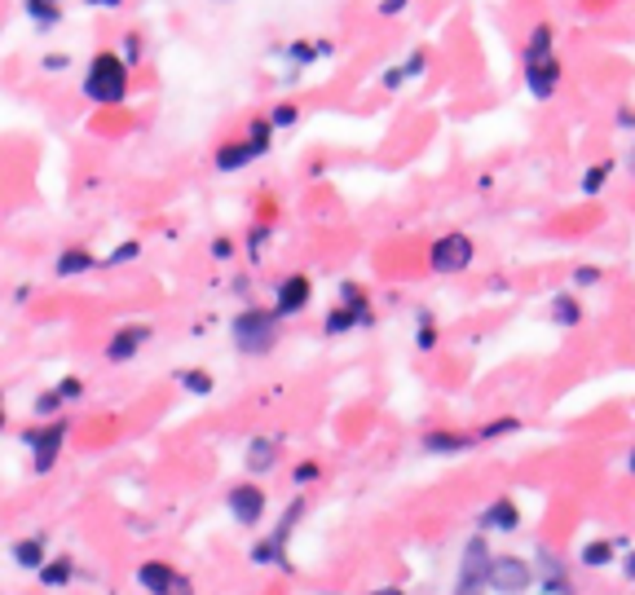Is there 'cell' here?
Segmentation results:
<instances>
[{
    "instance_id": "6da1fadb",
    "label": "cell",
    "mask_w": 635,
    "mask_h": 595,
    "mask_svg": "<svg viewBox=\"0 0 635 595\" xmlns=\"http://www.w3.org/2000/svg\"><path fill=\"white\" fill-rule=\"evenodd\" d=\"M520 75H525V89L534 102H552L560 80H565V62L556 53V27L552 22H534L529 27V40H525V53H520Z\"/></svg>"
},
{
    "instance_id": "7a4b0ae2",
    "label": "cell",
    "mask_w": 635,
    "mask_h": 595,
    "mask_svg": "<svg viewBox=\"0 0 635 595\" xmlns=\"http://www.w3.org/2000/svg\"><path fill=\"white\" fill-rule=\"evenodd\" d=\"M128 89H132V71L115 49H98L89 62H84V75H80V93L84 102L102 107V111H115L128 102Z\"/></svg>"
},
{
    "instance_id": "3957f363",
    "label": "cell",
    "mask_w": 635,
    "mask_h": 595,
    "mask_svg": "<svg viewBox=\"0 0 635 595\" xmlns=\"http://www.w3.org/2000/svg\"><path fill=\"white\" fill-rule=\"evenodd\" d=\"M278 313L274 309H260V305H248L243 313H234L230 322V340H234V353L243 357H265L274 345H278Z\"/></svg>"
},
{
    "instance_id": "277c9868",
    "label": "cell",
    "mask_w": 635,
    "mask_h": 595,
    "mask_svg": "<svg viewBox=\"0 0 635 595\" xmlns=\"http://www.w3.org/2000/svg\"><path fill=\"white\" fill-rule=\"evenodd\" d=\"M67 432H71V419H44V424H31L27 432H22V446L31 450V468L36 476L53 472V464H58V455H62V446H67Z\"/></svg>"
},
{
    "instance_id": "5b68a950",
    "label": "cell",
    "mask_w": 635,
    "mask_h": 595,
    "mask_svg": "<svg viewBox=\"0 0 635 595\" xmlns=\"http://www.w3.org/2000/svg\"><path fill=\"white\" fill-rule=\"evenodd\" d=\"M336 53V40H314V36H296V40H282V44H269V58H278L282 67H291V75H300V71H309V67H318L322 58H331Z\"/></svg>"
},
{
    "instance_id": "8992f818",
    "label": "cell",
    "mask_w": 635,
    "mask_h": 595,
    "mask_svg": "<svg viewBox=\"0 0 635 595\" xmlns=\"http://www.w3.org/2000/svg\"><path fill=\"white\" fill-rule=\"evenodd\" d=\"M490 560H495V551H490L486 534H472V538L464 543V551H459L455 591H486V578H490Z\"/></svg>"
},
{
    "instance_id": "52a82bcc",
    "label": "cell",
    "mask_w": 635,
    "mask_h": 595,
    "mask_svg": "<svg viewBox=\"0 0 635 595\" xmlns=\"http://www.w3.org/2000/svg\"><path fill=\"white\" fill-rule=\"evenodd\" d=\"M300 516H305V498H291L287 512H282V520H278V529L252 547V565H287V543H291Z\"/></svg>"
},
{
    "instance_id": "ba28073f",
    "label": "cell",
    "mask_w": 635,
    "mask_h": 595,
    "mask_svg": "<svg viewBox=\"0 0 635 595\" xmlns=\"http://www.w3.org/2000/svg\"><path fill=\"white\" fill-rule=\"evenodd\" d=\"M472 256H477V242L468 234H459V230L428 242V269L433 274H464L472 265Z\"/></svg>"
},
{
    "instance_id": "9c48e42d",
    "label": "cell",
    "mask_w": 635,
    "mask_h": 595,
    "mask_svg": "<svg viewBox=\"0 0 635 595\" xmlns=\"http://www.w3.org/2000/svg\"><path fill=\"white\" fill-rule=\"evenodd\" d=\"M529 587H538V578H534V565H529V560H520V556H495V560H490L486 591H495V595H525Z\"/></svg>"
},
{
    "instance_id": "30bf717a",
    "label": "cell",
    "mask_w": 635,
    "mask_h": 595,
    "mask_svg": "<svg viewBox=\"0 0 635 595\" xmlns=\"http://www.w3.org/2000/svg\"><path fill=\"white\" fill-rule=\"evenodd\" d=\"M226 507H230L234 525H243V529H256V525L265 520V507H269V498H265V489H260V485L243 480V485H234V489L226 494Z\"/></svg>"
},
{
    "instance_id": "8fae6325",
    "label": "cell",
    "mask_w": 635,
    "mask_h": 595,
    "mask_svg": "<svg viewBox=\"0 0 635 595\" xmlns=\"http://www.w3.org/2000/svg\"><path fill=\"white\" fill-rule=\"evenodd\" d=\"M309 300H314V282H309V274H287V278L278 282V291H274V313H278V322H287V318L305 313V309H309Z\"/></svg>"
},
{
    "instance_id": "7c38bea8",
    "label": "cell",
    "mask_w": 635,
    "mask_h": 595,
    "mask_svg": "<svg viewBox=\"0 0 635 595\" xmlns=\"http://www.w3.org/2000/svg\"><path fill=\"white\" fill-rule=\"evenodd\" d=\"M150 340H155V331H150L146 322H124V327H115L111 340H107V361H111V366H124V361H132Z\"/></svg>"
},
{
    "instance_id": "4fadbf2b",
    "label": "cell",
    "mask_w": 635,
    "mask_h": 595,
    "mask_svg": "<svg viewBox=\"0 0 635 595\" xmlns=\"http://www.w3.org/2000/svg\"><path fill=\"white\" fill-rule=\"evenodd\" d=\"M367 327H376V309L371 305H358V309H349V305H336L327 318H322V336H349V331H367Z\"/></svg>"
},
{
    "instance_id": "5bb4252c",
    "label": "cell",
    "mask_w": 635,
    "mask_h": 595,
    "mask_svg": "<svg viewBox=\"0 0 635 595\" xmlns=\"http://www.w3.org/2000/svg\"><path fill=\"white\" fill-rule=\"evenodd\" d=\"M472 446H477V437L472 432H455V428H433V432L419 437V450L433 455V459H455V455H464Z\"/></svg>"
},
{
    "instance_id": "9a60e30c",
    "label": "cell",
    "mask_w": 635,
    "mask_h": 595,
    "mask_svg": "<svg viewBox=\"0 0 635 595\" xmlns=\"http://www.w3.org/2000/svg\"><path fill=\"white\" fill-rule=\"evenodd\" d=\"M256 159H260V155L248 146V137H226V141L212 150V168L226 172V177H230V172H248Z\"/></svg>"
},
{
    "instance_id": "2e32d148",
    "label": "cell",
    "mask_w": 635,
    "mask_h": 595,
    "mask_svg": "<svg viewBox=\"0 0 635 595\" xmlns=\"http://www.w3.org/2000/svg\"><path fill=\"white\" fill-rule=\"evenodd\" d=\"M102 260L84 247V242H71V247H62L58 256H53V278H84V274H93Z\"/></svg>"
},
{
    "instance_id": "e0dca14e",
    "label": "cell",
    "mask_w": 635,
    "mask_h": 595,
    "mask_svg": "<svg viewBox=\"0 0 635 595\" xmlns=\"http://www.w3.org/2000/svg\"><path fill=\"white\" fill-rule=\"evenodd\" d=\"M477 525H481V534H516V529H520V507L504 494V498L486 503V512H481Z\"/></svg>"
},
{
    "instance_id": "ac0fdd59",
    "label": "cell",
    "mask_w": 635,
    "mask_h": 595,
    "mask_svg": "<svg viewBox=\"0 0 635 595\" xmlns=\"http://www.w3.org/2000/svg\"><path fill=\"white\" fill-rule=\"evenodd\" d=\"M177 578H181V574H177L168 560H141V565H137V587L146 595H168Z\"/></svg>"
},
{
    "instance_id": "d6986e66",
    "label": "cell",
    "mask_w": 635,
    "mask_h": 595,
    "mask_svg": "<svg viewBox=\"0 0 635 595\" xmlns=\"http://www.w3.org/2000/svg\"><path fill=\"white\" fill-rule=\"evenodd\" d=\"M22 13H27V22L36 27V36H49V31L62 27L67 4H62V0H22Z\"/></svg>"
},
{
    "instance_id": "ffe728a7",
    "label": "cell",
    "mask_w": 635,
    "mask_h": 595,
    "mask_svg": "<svg viewBox=\"0 0 635 595\" xmlns=\"http://www.w3.org/2000/svg\"><path fill=\"white\" fill-rule=\"evenodd\" d=\"M534 578L547 595H574V583L565 574V565L552 556V551H538V565H534Z\"/></svg>"
},
{
    "instance_id": "44dd1931",
    "label": "cell",
    "mask_w": 635,
    "mask_h": 595,
    "mask_svg": "<svg viewBox=\"0 0 635 595\" xmlns=\"http://www.w3.org/2000/svg\"><path fill=\"white\" fill-rule=\"evenodd\" d=\"M278 455H282V437H252L243 450V464H248V472L260 476L278 468Z\"/></svg>"
},
{
    "instance_id": "7402d4cb",
    "label": "cell",
    "mask_w": 635,
    "mask_h": 595,
    "mask_svg": "<svg viewBox=\"0 0 635 595\" xmlns=\"http://www.w3.org/2000/svg\"><path fill=\"white\" fill-rule=\"evenodd\" d=\"M9 556H13V565L18 569H31V574H40V565L49 560L44 556V538L36 534V538H18L13 547H9Z\"/></svg>"
},
{
    "instance_id": "603a6c76",
    "label": "cell",
    "mask_w": 635,
    "mask_h": 595,
    "mask_svg": "<svg viewBox=\"0 0 635 595\" xmlns=\"http://www.w3.org/2000/svg\"><path fill=\"white\" fill-rule=\"evenodd\" d=\"M190 397H212V388H217V379H212V370H203V366H181L177 375H172Z\"/></svg>"
},
{
    "instance_id": "cb8c5ba5",
    "label": "cell",
    "mask_w": 635,
    "mask_h": 595,
    "mask_svg": "<svg viewBox=\"0 0 635 595\" xmlns=\"http://www.w3.org/2000/svg\"><path fill=\"white\" fill-rule=\"evenodd\" d=\"M71 578H75V565H71V556H49V560L40 565V583H44L49 591L67 587Z\"/></svg>"
},
{
    "instance_id": "d4e9b609",
    "label": "cell",
    "mask_w": 635,
    "mask_h": 595,
    "mask_svg": "<svg viewBox=\"0 0 635 595\" xmlns=\"http://www.w3.org/2000/svg\"><path fill=\"white\" fill-rule=\"evenodd\" d=\"M609 177H614V159H600V163H591L587 172H583V181H578V190L587 194V199H596L605 186H609Z\"/></svg>"
},
{
    "instance_id": "484cf974",
    "label": "cell",
    "mask_w": 635,
    "mask_h": 595,
    "mask_svg": "<svg viewBox=\"0 0 635 595\" xmlns=\"http://www.w3.org/2000/svg\"><path fill=\"white\" fill-rule=\"evenodd\" d=\"M552 322H556V327H578V322H583V305H578L569 291L552 296Z\"/></svg>"
},
{
    "instance_id": "4316f807",
    "label": "cell",
    "mask_w": 635,
    "mask_h": 595,
    "mask_svg": "<svg viewBox=\"0 0 635 595\" xmlns=\"http://www.w3.org/2000/svg\"><path fill=\"white\" fill-rule=\"evenodd\" d=\"M437 345H441V331H437L433 313L419 309V313H415V349H419V353H433Z\"/></svg>"
},
{
    "instance_id": "83f0119b",
    "label": "cell",
    "mask_w": 635,
    "mask_h": 595,
    "mask_svg": "<svg viewBox=\"0 0 635 595\" xmlns=\"http://www.w3.org/2000/svg\"><path fill=\"white\" fill-rule=\"evenodd\" d=\"M243 137H248V146H252L256 155H269V146H274V123H269L265 115H252Z\"/></svg>"
},
{
    "instance_id": "f1b7e54d",
    "label": "cell",
    "mask_w": 635,
    "mask_h": 595,
    "mask_svg": "<svg viewBox=\"0 0 635 595\" xmlns=\"http://www.w3.org/2000/svg\"><path fill=\"white\" fill-rule=\"evenodd\" d=\"M525 424L516 419V415H504V419H490V424H481V432H477V441H499V437H512V432H520Z\"/></svg>"
},
{
    "instance_id": "f546056e",
    "label": "cell",
    "mask_w": 635,
    "mask_h": 595,
    "mask_svg": "<svg viewBox=\"0 0 635 595\" xmlns=\"http://www.w3.org/2000/svg\"><path fill=\"white\" fill-rule=\"evenodd\" d=\"M67 401L58 397V388H44V393H36V401H31V415L36 419H58V410H62Z\"/></svg>"
},
{
    "instance_id": "4dcf8cb0",
    "label": "cell",
    "mask_w": 635,
    "mask_h": 595,
    "mask_svg": "<svg viewBox=\"0 0 635 595\" xmlns=\"http://www.w3.org/2000/svg\"><path fill=\"white\" fill-rule=\"evenodd\" d=\"M583 565H587V569L614 565V543H605V538H600V543H587V547H583Z\"/></svg>"
},
{
    "instance_id": "1f68e13d",
    "label": "cell",
    "mask_w": 635,
    "mask_h": 595,
    "mask_svg": "<svg viewBox=\"0 0 635 595\" xmlns=\"http://www.w3.org/2000/svg\"><path fill=\"white\" fill-rule=\"evenodd\" d=\"M132 260H141V238H124L115 251H107V269H115V265H132Z\"/></svg>"
},
{
    "instance_id": "d6a6232c",
    "label": "cell",
    "mask_w": 635,
    "mask_h": 595,
    "mask_svg": "<svg viewBox=\"0 0 635 595\" xmlns=\"http://www.w3.org/2000/svg\"><path fill=\"white\" fill-rule=\"evenodd\" d=\"M120 58L128 62V71L146 58V40H141V31H124V44H120Z\"/></svg>"
},
{
    "instance_id": "836d02e7",
    "label": "cell",
    "mask_w": 635,
    "mask_h": 595,
    "mask_svg": "<svg viewBox=\"0 0 635 595\" xmlns=\"http://www.w3.org/2000/svg\"><path fill=\"white\" fill-rule=\"evenodd\" d=\"M269 123H274V132H282V128H291L296 119H300V111H296V102H278V107H269Z\"/></svg>"
},
{
    "instance_id": "e575fe53",
    "label": "cell",
    "mask_w": 635,
    "mask_h": 595,
    "mask_svg": "<svg viewBox=\"0 0 635 595\" xmlns=\"http://www.w3.org/2000/svg\"><path fill=\"white\" fill-rule=\"evenodd\" d=\"M44 75H62V71H71L75 62H71V53H62V49H53V53H44L40 62H36Z\"/></svg>"
},
{
    "instance_id": "d590c367",
    "label": "cell",
    "mask_w": 635,
    "mask_h": 595,
    "mask_svg": "<svg viewBox=\"0 0 635 595\" xmlns=\"http://www.w3.org/2000/svg\"><path fill=\"white\" fill-rule=\"evenodd\" d=\"M340 305H349V309L371 305V300H367V287H362V282H353V278H345V282H340Z\"/></svg>"
},
{
    "instance_id": "8d00e7d4",
    "label": "cell",
    "mask_w": 635,
    "mask_h": 595,
    "mask_svg": "<svg viewBox=\"0 0 635 595\" xmlns=\"http://www.w3.org/2000/svg\"><path fill=\"white\" fill-rule=\"evenodd\" d=\"M424 71H428V53H424V49H410L406 62H401V75H406V80H419Z\"/></svg>"
},
{
    "instance_id": "74e56055",
    "label": "cell",
    "mask_w": 635,
    "mask_h": 595,
    "mask_svg": "<svg viewBox=\"0 0 635 595\" xmlns=\"http://www.w3.org/2000/svg\"><path fill=\"white\" fill-rule=\"evenodd\" d=\"M53 388H58V397H62V401H75V397H84V379H80V375H62Z\"/></svg>"
},
{
    "instance_id": "f35d334b",
    "label": "cell",
    "mask_w": 635,
    "mask_h": 595,
    "mask_svg": "<svg viewBox=\"0 0 635 595\" xmlns=\"http://www.w3.org/2000/svg\"><path fill=\"white\" fill-rule=\"evenodd\" d=\"M269 238H274V226H269V221H260V226H252V234H248V251H252V256H260Z\"/></svg>"
},
{
    "instance_id": "ab89813d",
    "label": "cell",
    "mask_w": 635,
    "mask_h": 595,
    "mask_svg": "<svg viewBox=\"0 0 635 595\" xmlns=\"http://www.w3.org/2000/svg\"><path fill=\"white\" fill-rule=\"evenodd\" d=\"M574 287H578V291L600 287V269H596V265H578V269H574Z\"/></svg>"
},
{
    "instance_id": "60d3db41",
    "label": "cell",
    "mask_w": 635,
    "mask_h": 595,
    "mask_svg": "<svg viewBox=\"0 0 635 595\" xmlns=\"http://www.w3.org/2000/svg\"><path fill=\"white\" fill-rule=\"evenodd\" d=\"M296 485H309V480H318V464L314 459H305V464H296V472H291Z\"/></svg>"
},
{
    "instance_id": "b9f144b4",
    "label": "cell",
    "mask_w": 635,
    "mask_h": 595,
    "mask_svg": "<svg viewBox=\"0 0 635 595\" xmlns=\"http://www.w3.org/2000/svg\"><path fill=\"white\" fill-rule=\"evenodd\" d=\"M380 84H384V89H388V93H397V89L406 84V75H401V67H388V71H384V75H380Z\"/></svg>"
},
{
    "instance_id": "7bdbcfd3",
    "label": "cell",
    "mask_w": 635,
    "mask_h": 595,
    "mask_svg": "<svg viewBox=\"0 0 635 595\" xmlns=\"http://www.w3.org/2000/svg\"><path fill=\"white\" fill-rule=\"evenodd\" d=\"M234 256V238H212V260H230Z\"/></svg>"
},
{
    "instance_id": "ee69618b",
    "label": "cell",
    "mask_w": 635,
    "mask_h": 595,
    "mask_svg": "<svg viewBox=\"0 0 635 595\" xmlns=\"http://www.w3.org/2000/svg\"><path fill=\"white\" fill-rule=\"evenodd\" d=\"M406 4L410 0H380V13L384 18H397V13H406Z\"/></svg>"
},
{
    "instance_id": "f6af8a7d",
    "label": "cell",
    "mask_w": 635,
    "mask_h": 595,
    "mask_svg": "<svg viewBox=\"0 0 635 595\" xmlns=\"http://www.w3.org/2000/svg\"><path fill=\"white\" fill-rule=\"evenodd\" d=\"M614 119H618V128H635V107H631V102H623Z\"/></svg>"
},
{
    "instance_id": "bcb514c9",
    "label": "cell",
    "mask_w": 635,
    "mask_h": 595,
    "mask_svg": "<svg viewBox=\"0 0 635 595\" xmlns=\"http://www.w3.org/2000/svg\"><path fill=\"white\" fill-rule=\"evenodd\" d=\"M31 291H36V287H31V282H22V287H13V300H18V305H27V300H31Z\"/></svg>"
},
{
    "instance_id": "7dc6e473",
    "label": "cell",
    "mask_w": 635,
    "mask_h": 595,
    "mask_svg": "<svg viewBox=\"0 0 635 595\" xmlns=\"http://www.w3.org/2000/svg\"><path fill=\"white\" fill-rule=\"evenodd\" d=\"M168 595H194V587H190V578H177V583H172V591Z\"/></svg>"
},
{
    "instance_id": "c3c4849f",
    "label": "cell",
    "mask_w": 635,
    "mask_h": 595,
    "mask_svg": "<svg viewBox=\"0 0 635 595\" xmlns=\"http://www.w3.org/2000/svg\"><path fill=\"white\" fill-rule=\"evenodd\" d=\"M98 9H107V13H115V9H124V0H98Z\"/></svg>"
},
{
    "instance_id": "681fc988",
    "label": "cell",
    "mask_w": 635,
    "mask_h": 595,
    "mask_svg": "<svg viewBox=\"0 0 635 595\" xmlns=\"http://www.w3.org/2000/svg\"><path fill=\"white\" fill-rule=\"evenodd\" d=\"M371 595H406V591H401V587H376Z\"/></svg>"
},
{
    "instance_id": "f907efd6",
    "label": "cell",
    "mask_w": 635,
    "mask_h": 595,
    "mask_svg": "<svg viewBox=\"0 0 635 595\" xmlns=\"http://www.w3.org/2000/svg\"><path fill=\"white\" fill-rule=\"evenodd\" d=\"M623 574H627V578H635V556L627 560V565H623Z\"/></svg>"
},
{
    "instance_id": "816d5d0a",
    "label": "cell",
    "mask_w": 635,
    "mask_h": 595,
    "mask_svg": "<svg viewBox=\"0 0 635 595\" xmlns=\"http://www.w3.org/2000/svg\"><path fill=\"white\" fill-rule=\"evenodd\" d=\"M627 168H631V177H635V146H631V155H627Z\"/></svg>"
},
{
    "instance_id": "f5cc1de1",
    "label": "cell",
    "mask_w": 635,
    "mask_h": 595,
    "mask_svg": "<svg viewBox=\"0 0 635 595\" xmlns=\"http://www.w3.org/2000/svg\"><path fill=\"white\" fill-rule=\"evenodd\" d=\"M627 468H631V476H635V446H631V455H627Z\"/></svg>"
},
{
    "instance_id": "db71d44e",
    "label": "cell",
    "mask_w": 635,
    "mask_h": 595,
    "mask_svg": "<svg viewBox=\"0 0 635 595\" xmlns=\"http://www.w3.org/2000/svg\"><path fill=\"white\" fill-rule=\"evenodd\" d=\"M80 4H89V9H98V0H80Z\"/></svg>"
},
{
    "instance_id": "11a10c76",
    "label": "cell",
    "mask_w": 635,
    "mask_h": 595,
    "mask_svg": "<svg viewBox=\"0 0 635 595\" xmlns=\"http://www.w3.org/2000/svg\"><path fill=\"white\" fill-rule=\"evenodd\" d=\"M0 432H4V406H0Z\"/></svg>"
},
{
    "instance_id": "9f6ffc18",
    "label": "cell",
    "mask_w": 635,
    "mask_h": 595,
    "mask_svg": "<svg viewBox=\"0 0 635 595\" xmlns=\"http://www.w3.org/2000/svg\"><path fill=\"white\" fill-rule=\"evenodd\" d=\"M455 595H481V591H455Z\"/></svg>"
},
{
    "instance_id": "6f0895ef",
    "label": "cell",
    "mask_w": 635,
    "mask_h": 595,
    "mask_svg": "<svg viewBox=\"0 0 635 595\" xmlns=\"http://www.w3.org/2000/svg\"><path fill=\"white\" fill-rule=\"evenodd\" d=\"M217 4H230V0H217Z\"/></svg>"
}]
</instances>
